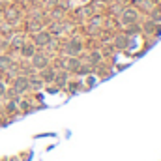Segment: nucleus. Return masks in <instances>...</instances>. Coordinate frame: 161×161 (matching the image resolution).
I'll use <instances>...</instances> for the list:
<instances>
[{"label": "nucleus", "instance_id": "f257e3e1", "mask_svg": "<svg viewBox=\"0 0 161 161\" xmlns=\"http://www.w3.org/2000/svg\"><path fill=\"white\" fill-rule=\"evenodd\" d=\"M51 41V34L49 32H40V34H36V38H34V43L36 45H47Z\"/></svg>", "mask_w": 161, "mask_h": 161}, {"label": "nucleus", "instance_id": "f03ea898", "mask_svg": "<svg viewBox=\"0 0 161 161\" xmlns=\"http://www.w3.org/2000/svg\"><path fill=\"white\" fill-rule=\"evenodd\" d=\"M28 88V79L26 77H17L15 79V92H25Z\"/></svg>", "mask_w": 161, "mask_h": 161}, {"label": "nucleus", "instance_id": "7ed1b4c3", "mask_svg": "<svg viewBox=\"0 0 161 161\" xmlns=\"http://www.w3.org/2000/svg\"><path fill=\"white\" fill-rule=\"evenodd\" d=\"M32 58H34L32 62H34V66H36V68L43 69V68L47 66V58H45L43 54H32Z\"/></svg>", "mask_w": 161, "mask_h": 161}, {"label": "nucleus", "instance_id": "20e7f679", "mask_svg": "<svg viewBox=\"0 0 161 161\" xmlns=\"http://www.w3.org/2000/svg\"><path fill=\"white\" fill-rule=\"evenodd\" d=\"M80 49V43H77V41H71L69 45H68V54H77V51Z\"/></svg>", "mask_w": 161, "mask_h": 161}, {"label": "nucleus", "instance_id": "39448f33", "mask_svg": "<svg viewBox=\"0 0 161 161\" xmlns=\"http://www.w3.org/2000/svg\"><path fill=\"white\" fill-rule=\"evenodd\" d=\"M21 54H23V56H32V54H34V47H32V45H23Z\"/></svg>", "mask_w": 161, "mask_h": 161}, {"label": "nucleus", "instance_id": "423d86ee", "mask_svg": "<svg viewBox=\"0 0 161 161\" xmlns=\"http://www.w3.org/2000/svg\"><path fill=\"white\" fill-rule=\"evenodd\" d=\"M43 77H45L47 80H54V77H56V75H54V71H53V69H51V71L47 69V71H43Z\"/></svg>", "mask_w": 161, "mask_h": 161}, {"label": "nucleus", "instance_id": "0eeeda50", "mask_svg": "<svg viewBox=\"0 0 161 161\" xmlns=\"http://www.w3.org/2000/svg\"><path fill=\"white\" fill-rule=\"evenodd\" d=\"M28 84H32V88H41V79H30L28 80Z\"/></svg>", "mask_w": 161, "mask_h": 161}, {"label": "nucleus", "instance_id": "6e6552de", "mask_svg": "<svg viewBox=\"0 0 161 161\" xmlns=\"http://www.w3.org/2000/svg\"><path fill=\"white\" fill-rule=\"evenodd\" d=\"M9 66V58L8 56H0V68H8Z\"/></svg>", "mask_w": 161, "mask_h": 161}, {"label": "nucleus", "instance_id": "1a4fd4ad", "mask_svg": "<svg viewBox=\"0 0 161 161\" xmlns=\"http://www.w3.org/2000/svg\"><path fill=\"white\" fill-rule=\"evenodd\" d=\"M6 94V86H4V82H0V96H4Z\"/></svg>", "mask_w": 161, "mask_h": 161}]
</instances>
